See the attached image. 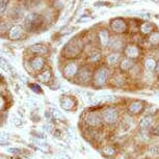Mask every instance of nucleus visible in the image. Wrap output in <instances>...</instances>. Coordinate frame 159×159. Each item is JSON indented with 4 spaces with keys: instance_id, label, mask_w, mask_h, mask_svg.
I'll return each instance as SVG.
<instances>
[{
    "instance_id": "nucleus-16",
    "label": "nucleus",
    "mask_w": 159,
    "mask_h": 159,
    "mask_svg": "<svg viewBox=\"0 0 159 159\" xmlns=\"http://www.w3.org/2000/svg\"><path fill=\"white\" fill-rule=\"evenodd\" d=\"M98 35H99V41L102 46H107L109 45V42H110V39H109V34L108 32L106 31V29H102L98 32Z\"/></svg>"
},
{
    "instance_id": "nucleus-13",
    "label": "nucleus",
    "mask_w": 159,
    "mask_h": 159,
    "mask_svg": "<svg viewBox=\"0 0 159 159\" xmlns=\"http://www.w3.org/2000/svg\"><path fill=\"white\" fill-rule=\"evenodd\" d=\"M74 105H75V101L72 97L66 96V97H62L61 99V106L65 110H71L74 107Z\"/></svg>"
},
{
    "instance_id": "nucleus-15",
    "label": "nucleus",
    "mask_w": 159,
    "mask_h": 159,
    "mask_svg": "<svg viewBox=\"0 0 159 159\" xmlns=\"http://www.w3.org/2000/svg\"><path fill=\"white\" fill-rule=\"evenodd\" d=\"M120 61H121V54L118 52L110 53L106 57V62L109 66H116V64H119Z\"/></svg>"
},
{
    "instance_id": "nucleus-33",
    "label": "nucleus",
    "mask_w": 159,
    "mask_h": 159,
    "mask_svg": "<svg viewBox=\"0 0 159 159\" xmlns=\"http://www.w3.org/2000/svg\"><path fill=\"white\" fill-rule=\"evenodd\" d=\"M29 88H30L32 91L35 92V93H42L41 86L39 84H37V83H31V84H29Z\"/></svg>"
},
{
    "instance_id": "nucleus-7",
    "label": "nucleus",
    "mask_w": 159,
    "mask_h": 159,
    "mask_svg": "<svg viewBox=\"0 0 159 159\" xmlns=\"http://www.w3.org/2000/svg\"><path fill=\"white\" fill-rule=\"evenodd\" d=\"M85 123L91 127H98V126L101 125V116L99 113L97 112H89L86 113L85 119H84Z\"/></svg>"
},
{
    "instance_id": "nucleus-4",
    "label": "nucleus",
    "mask_w": 159,
    "mask_h": 159,
    "mask_svg": "<svg viewBox=\"0 0 159 159\" xmlns=\"http://www.w3.org/2000/svg\"><path fill=\"white\" fill-rule=\"evenodd\" d=\"M108 76H109V71L107 68L105 67H101L99 68L95 73L94 76V82L95 85L97 86H103L105 83L108 80Z\"/></svg>"
},
{
    "instance_id": "nucleus-37",
    "label": "nucleus",
    "mask_w": 159,
    "mask_h": 159,
    "mask_svg": "<svg viewBox=\"0 0 159 159\" xmlns=\"http://www.w3.org/2000/svg\"><path fill=\"white\" fill-rule=\"evenodd\" d=\"M151 133L155 134V135H159V125H156L155 127L152 128Z\"/></svg>"
},
{
    "instance_id": "nucleus-2",
    "label": "nucleus",
    "mask_w": 159,
    "mask_h": 159,
    "mask_svg": "<svg viewBox=\"0 0 159 159\" xmlns=\"http://www.w3.org/2000/svg\"><path fill=\"white\" fill-rule=\"evenodd\" d=\"M102 118L103 121L108 125H113L119 120V111L115 107H106L102 111Z\"/></svg>"
},
{
    "instance_id": "nucleus-14",
    "label": "nucleus",
    "mask_w": 159,
    "mask_h": 159,
    "mask_svg": "<svg viewBox=\"0 0 159 159\" xmlns=\"http://www.w3.org/2000/svg\"><path fill=\"white\" fill-rule=\"evenodd\" d=\"M143 108V102L134 101V102H132L131 104H129L128 110H129V112L132 113V115H136V113H139V112L142 111Z\"/></svg>"
},
{
    "instance_id": "nucleus-40",
    "label": "nucleus",
    "mask_w": 159,
    "mask_h": 159,
    "mask_svg": "<svg viewBox=\"0 0 159 159\" xmlns=\"http://www.w3.org/2000/svg\"><path fill=\"white\" fill-rule=\"evenodd\" d=\"M155 70H156V72H157V73L159 74V61L157 62V65H156V69H155Z\"/></svg>"
},
{
    "instance_id": "nucleus-10",
    "label": "nucleus",
    "mask_w": 159,
    "mask_h": 159,
    "mask_svg": "<svg viewBox=\"0 0 159 159\" xmlns=\"http://www.w3.org/2000/svg\"><path fill=\"white\" fill-rule=\"evenodd\" d=\"M124 52H125L126 56L130 59L136 58L139 56V47L135 46V45H128V46H126Z\"/></svg>"
},
{
    "instance_id": "nucleus-31",
    "label": "nucleus",
    "mask_w": 159,
    "mask_h": 159,
    "mask_svg": "<svg viewBox=\"0 0 159 159\" xmlns=\"http://www.w3.org/2000/svg\"><path fill=\"white\" fill-rule=\"evenodd\" d=\"M0 67H1L3 70H5V71H10L11 69H10V66H8V64H7V61H4L3 58H1L0 57Z\"/></svg>"
},
{
    "instance_id": "nucleus-21",
    "label": "nucleus",
    "mask_w": 159,
    "mask_h": 159,
    "mask_svg": "<svg viewBox=\"0 0 159 159\" xmlns=\"http://www.w3.org/2000/svg\"><path fill=\"white\" fill-rule=\"evenodd\" d=\"M156 65H157V62H156L155 58H153V57H147L146 58V61H145V67H146V69L149 72L155 71Z\"/></svg>"
},
{
    "instance_id": "nucleus-30",
    "label": "nucleus",
    "mask_w": 159,
    "mask_h": 159,
    "mask_svg": "<svg viewBox=\"0 0 159 159\" xmlns=\"http://www.w3.org/2000/svg\"><path fill=\"white\" fill-rule=\"evenodd\" d=\"M101 58V55H100V53H97V52H95V53H93V54L89 55V61H91L92 62H97L99 61V59Z\"/></svg>"
},
{
    "instance_id": "nucleus-26",
    "label": "nucleus",
    "mask_w": 159,
    "mask_h": 159,
    "mask_svg": "<svg viewBox=\"0 0 159 159\" xmlns=\"http://www.w3.org/2000/svg\"><path fill=\"white\" fill-rule=\"evenodd\" d=\"M11 24L7 21H2L0 22V34H5V32L10 31L11 29Z\"/></svg>"
},
{
    "instance_id": "nucleus-20",
    "label": "nucleus",
    "mask_w": 159,
    "mask_h": 159,
    "mask_svg": "<svg viewBox=\"0 0 159 159\" xmlns=\"http://www.w3.org/2000/svg\"><path fill=\"white\" fill-rule=\"evenodd\" d=\"M109 46H110V49H112L115 51L120 50V49H122V48H123V42H122L121 39L113 38L109 42Z\"/></svg>"
},
{
    "instance_id": "nucleus-18",
    "label": "nucleus",
    "mask_w": 159,
    "mask_h": 159,
    "mask_svg": "<svg viewBox=\"0 0 159 159\" xmlns=\"http://www.w3.org/2000/svg\"><path fill=\"white\" fill-rule=\"evenodd\" d=\"M51 78H52V73H51V71L49 69H46V70H44L43 72H41V73L38 75V79L43 83L49 82L51 80Z\"/></svg>"
},
{
    "instance_id": "nucleus-8",
    "label": "nucleus",
    "mask_w": 159,
    "mask_h": 159,
    "mask_svg": "<svg viewBox=\"0 0 159 159\" xmlns=\"http://www.w3.org/2000/svg\"><path fill=\"white\" fill-rule=\"evenodd\" d=\"M45 65V61L42 56H34V58H31L29 61V70H31L32 72H35V73H39L42 69H43Z\"/></svg>"
},
{
    "instance_id": "nucleus-23",
    "label": "nucleus",
    "mask_w": 159,
    "mask_h": 159,
    "mask_svg": "<svg viewBox=\"0 0 159 159\" xmlns=\"http://www.w3.org/2000/svg\"><path fill=\"white\" fill-rule=\"evenodd\" d=\"M11 18H13V19H15V20L20 19V18L23 16V10H22L21 7H16L15 8H13V11H11Z\"/></svg>"
},
{
    "instance_id": "nucleus-5",
    "label": "nucleus",
    "mask_w": 159,
    "mask_h": 159,
    "mask_svg": "<svg viewBox=\"0 0 159 159\" xmlns=\"http://www.w3.org/2000/svg\"><path fill=\"white\" fill-rule=\"evenodd\" d=\"M78 71H79V67L75 61H70L68 64L65 65L64 70H62V73H64V76L68 79H71L73 78L75 75H77Z\"/></svg>"
},
{
    "instance_id": "nucleus-6",
    "label": "nucleus",
    "mask_w": 159,
    "mask_h": 159,
    "mask_svg": "<svg viewBox=\"0 0 159 159\" xmlns=\"http://www.w3.org/2000/svg\"><path fill=\"white\" fill-rule=\"evenodd\" d=\"M91 77H92V71L88 66L85 67H82L79 69L77 73V80L79 83H82V84H85L88 83L89 80H91Z\"/></svg>"
},
{
    "instance_id": "nucleus-9",
    "label": "nucleus",
    "mask_w": 159,
    "mask_h": 159,
    "mask_svg": "<svg viewBox=\"0 0 159 159\" xmlns=\"http://www.w3.org/2000/svg\"><path fill=\"white\" fill-rule=\"evenodd\" d=\"M110 26H111L112 31L116 32V34H123V32L127 30V23L123 19H120V18L113 20Z\"/></svg>"
},
{
    "instance_id": "nucleus-29",
    "label": "nucleus",
    "mask_w": 159,
    "mask_h": 159,
    "mask_svg": "<svg viewBox=\"0 0 159 159\" xmlns=\"http://www.w3.org/2000/svg\"><path fill=\"white\" fill-rule=\"evenodd\" d=\"M149 154L151 155V156H157V155H159V143H156V145L150 146Z\"/></svg>"
},
{
    "instance_id": "nucleus-1",
    "label": "nucleus",
    "mask_w": 159,
    "mask_h": 159,
    "mask_svg": "<svg viewBox=\"0 0 159 159\" xmlns=\"http://www.w3.org/2000/svg\"><path fill=\"white\" fill-rule=\"evenodd\" d=\"M81 49H82V45H81V42L79 40H74L70 42L67 46L65 48V56L68 58H74L78 56L80 52H81Z\"/></svg>"
},
{
    "instance_id": "nucleus-17",
    "label": "nucleus",
    "mask_w": 159,
    "mask_h": 159,
    "mask_svg": "<svg viewBox=\"0 0 159 159\" xmlns=\"http://www.w3.org/2000/svg\"><path fill=\"white\" fill-rule=\"evenodd\" d=\"M134 67V62H133V59H130V58H124L122 59L121 62H120V68H121L122 71H130L132 68Z\"/></svg>"
},
{
    "instance_id": "nucleus-32",
    "label": "nucleus",
    "mask_w": 159,
    "mask_h": 159,
    "mask_svg": "<svg viewBox=\"0 0 159 159\" xmlns=\"http://www.w3.org/2000/svg\"><path fill=\"white\" fill-rule=\"evenodd\" d=\"M7 5V0H0V15L4 13Z\"/></svg>"
},
{
    "instance_id": "nucleus-19",
    "label": "nucleus",
    "mask_w": 159,
    "mask_h": 159,
    "mask_svg": "<svg viewBox=\"0 0 159 159\" xmlns=\"http://www.w3.org/2000/svg\"><path fill=\"white\" fill-rule=\"evenodd\" d=\"M152 124H153V116L150 115L145 116L139 122V128L143 129V130H146V129H148Z\"/></svg>"
},
{
    "instance_id": "nucleus-28",
    "label": "nucleus",
    "mask_w": 159,
    "mask_h": 159,
    "mask_svg": "<svg viewBox=\"0 0 159 159\" xmlns=\"http://www.w3.org/2000/svg\"><path fill=\"white\" fill-rule=\"evenodd\" d=\"M34 143H35V146H38L39 149L42 150V151H44V152L49 151V146L46 145V143H44L43 142H41V140L35 139V140H34Z\"/></svg>"
},
{
    "instance_id": "nucleus-12",
    "label": "nucleus",
    "mask_w": 159,
    "mask_h": 159,
    "mask_svg": "<svg viewBox=\"0 0 159 159\" xmlns=\"http://www.w3.org/2000/svg\"><path fill=\"white\" fill-rule=\"evenodd\" d=\"M23 34V28L19 25H15L13 26L10 31H8V37H10L11 40H19L21 39Z\"/></svg>"
},
{
    "instance_id": "nucleus-3",
    "label": "nucleus",
    "mask_w": 159,
    "mask_h": 159,
    "mask_svg": "<svg viewBox=\"0 0 159 159\" xmlns=\"http://www.w3.org/2000/svg\"><path fill=\"white\" fill-rule=\"evenodd\" d=\"M43 23V18L39 14H31L26 18L24 26L28 30H34V29H38L40 25Z\"/></svg>"
},
{
    "instance_id": "nucleus-11",
    "label": "nucleus",
    "mask_w": 159,
    "mask_h": 159,
    "mask_svg": "<svg viewBox=\"0 0 159 159\" xmlns=\"http://www.w3.org/2000/svg\"><path fill=\"white\" fill-rule=\"evenodd\" d=\"M29 52L34 54L35 56H43L48 52V48L45 46V45L37 44L29 48Z\"/></svg>"
},
{
    "instance_id": "nucleus-24",
    "label": "nucleus",
    "mask_w": 159,
    "mask_h": 159,
    "mask_svg": "<svg viewBox=\"0 0 159 159\" xmlns=\"http://www.w3.org/2000/svg\"><path fill=\"white\" fill-rule=\"evenodd\" d=\"M139 29H140V31H142L143 34H151V32H152V25L150 23H148V22H145V23H143L142 25L139 26Z\"/></svg>"
},
{
    "instance_id": "nucleus-36",
    "label": "nucleus",
    "mask_w": 159,
    "mask_h": 159,
    "mask_svg": "<svg viewBox=\"0 0 159 159\" xmlns=\"http://www.w3.org/2000/svg\"><path fill=\"white\" fill-rule=\"evenodd\" d=\"M13 124L18 126V127H19V126H22V120L18 119V118H16V116H15V118H13Z\"/></svg>"
},
{
    "instance_id": "nucleus-27",
    "label": "nucleus",
    "mask_w": 159,
    "mask_h": 159,
    "mask_svg": "<svg viewBox=\"0 0 159 159\" xmlns=\"http://www.w3.org/2000/svg\"><path fill=\"white\" fill-rule=\"evenodd\" d=\"M51 116H52V118H54L55 120H58V121H64L65 120V116H64V115L59 111V110H57V109H52L51 110Z\"/></svg>"
},
{
    "instance_id": "nucleus-38",
    "label": "nucleus",
    "mask_w": 159,
    "mask_h": 159,
    "mask_svg": "<svg viewBox=\"0 0 159 159\" xmlns=\"http://www.w3.org/2000/svg\"><path fill=\"white\" fill-rule=\"evenodd\" d=\"M10 137V134L4 133V132H0V139H7Z\"/></svg>"
},
{
    "instance_id": "nucleus-35",
    "label": "nucleus",
    "mask_w": 159,
    "mask_h": 159,
    "mask_svg": "<svg viewBox=\"0 0 159 159\" xmlns=\"http://www.w3.org/2000/svg\"><path fill=\"white\" fill-rule=\"evenodd\" d=\"M8 152L10 153H13V154H16V155H18V154H20L21 152H22V150L21 149H17V148H10L7 150Z\"/></svg>"
},
{
    "instance_id": "nucleus-25",
    "label": "nucleus",
    "mask_w": 159,
    "mask_h": 159,
    "mask_svg": "<svg viewBox=\"0 0 159 159\" xmlns=\"http://www.w3.org/2000/svg\"><path fill=\"white\" fill-rule=\"evenodd\" d=\"M149 42L152 45H158L159 44V31L152 32L151 35L149 37Z\"/></svg>"
},
{
    "instance_id": "nucleus-34",
    "label": "nucleus",
    "mask_w": 159,
    "mask_h": 159,
    "mask_svg": "<svg viewBox=\"0 0 159 159\" xmlns=\"http://www.w3.org/2000/svg\"><path fill=\"white\" fill-rule=\"evenodd\" d=\"M5 99L0 95V110H3L5 108Z\"/></svg>"
},
{
    "instance_id": "nucleus-22",
    "label": "nucleus",
    "mask_w": 159,
    "mask_h": 159,
    "mask_svg": "<svg viewBox=\"0 0 159 159\" xmlns=\"http://www.w3.org/2000/svg\"><path fill=\"white\" fill-rule=\"evenodd\" d=\"M102 152H103V154L105 156H107V157H112V156H115L116 153V149L111 146L104 147V148L102 149Z\"/></svg>"
},
{
    "instance_id": "nucleus-39",
    "label": "nucleus",
    "mask_w": 159,
    "mask_h": 159,
    "mask_svg": "<svg viewBox=\"0 0 159 159\" xmlns=\"http://www.w3.org/2000/svg\"><path fill=\"white\" fill-rule=\"evenodd\" d=\"M8 145H10V143H7V142H0V147L8 146Z\"/></svg>"
}]
</instances>
